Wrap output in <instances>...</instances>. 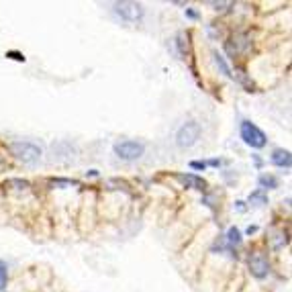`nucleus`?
Listing matches in <instances>:
<instances>
[{
    "mask_svg": "<svg viewBox=\"0 0 292 292\" xmlns=\"http://www.w3.org/2000/svg\"><path fill=\"white\" fill-rule=\"evenodd\" d=\"M258 231V227H247V233H249V235H251V233H256Z\"/></svg>",
    "mask_w": 292,
    "mask_h": 292,
    "instance_id": "obj_16",
    "label": "nucleus"
},
{
    "mask_svg": "<svg viewBox=\"0 0 292 292\" xmlns=\"http://www.w3.org/2000/svg\"><path fill=\"white\" fill-rule=\"evenodd\" d=\"M8 55H10V57H12V60H18V62H23V60H25V57H23V55H21V53H16V51H10V53H8Z\"/></svg>",
    "mask_w": 292,
    "mask_h": 292,
    "instance_id": "obj_14",
    "label": "nucleus"
},
{
    "mask_svg": "<svg viewBox=\"0 0 292 292\" xmlns=\"http://www.w3.org/2000/svg\"><path fill=\"white\" fill-rule=\"evenodd\" d=\"M186 16H190V18H198V12H194V10L186 8Z\"/></svg>",
    "mask_w": 292,
    "mask_h": 292,
    "instance_id": "obj_15",
    "label": "nucleus"
},
{
    "mask_svg": "<svg viewBox=\"0 0 292 292\" xmlns=\"http://www.w3.org/2000/svg\"><path fill=\"white\" fill-rule=\"evenodd\" d=\"M215 64L221 68V72H223L227 78H233V74H231V68H229V64L225 62V55H221L219 51H215Z\"/></svg>",
    "mask_w": 292,
    "mask_h": 292,
    "instance_id": "obj_8",
    "label": "nucleus"
},
{
    "mask_svg": "<svg viewBox=\"0 0 292 292\" xmlns=\"http://www.w3.org/2000/svg\"><path fill=\"white\" fill-rule=\"evenodd\" d=\"M190 168L192 170H206V164L204 162H190Z\"/></svg>",
    "mask_w": 292,
    "mask_h": 292,
    "instance_id": "obj_13",
    "label": "nucleus"
},
{
    "mask_svg": "<svg viewBox=\"0 0 292 292\" xmlns=\"http://www.w3.org/2000/svg\"><path fill=\"white\" fill-rule=\"evenodd\" d=\"M114 12L119 14L123 21H127V23H137V21H141L143 14H145L143 6H141L139 2H131V0L116 2V4H114Z\"/></svg>",
    "mask_w": 292,
    "mask_h": 292,
    "instance_id": "obj_5",
    "label": "nucleus"
},
{
    "mask_svg": "<svg viewBox=\"0 0 292 292\" xmlns=\"http://www.w3.org/2000/svg\"><path fill=\"white\" fill-rule=\"evenodd\" d=\"M2 164H4V160H2V158H0V166H2Z\"/></svg>",
    "mask_w": 292,
    "mask_h": 292,
    "instance_id": "obj_17",
    "label": "nucleus"
},
{
    "mask_svg": "<svg viewBox=\"0 0 292 292\" xmlns=\"http://www.w3.org/2000/svg\"><path fill=\"white\" fill-rule=\"evenodd\" d=\"M272 164L278 168H290L292 166V158L288 149H274L272 151Z\"/></svg>",
    "mask_w": 292,
    "mask_h": 292,
    "instance_id": "obj_7",
    "label": "nucleus"
},
{
    "mask_svg": "<svg viewBox=\"0 0 292 292\" xmlns=\"http://www.w3.org/2000/svg\"><path fill=\"white\" fill-rule=\"evenodd\" d=\"M227 241H229V245H239L241 243V233H239L237 227H231L227 231Z\"/></svg>",
    "mask_w": 292,
    "mask_h": 292,
    "instance_id": "obj_9",
    "label": "nucleus"
},
{
    "mask_svg": "<svg viewBox=\"0 0 292 292\" xmlns=\"http://www.w3.org/2000/svg\"><path fill=\"white\" fill-rule=\"evenodd\" d=\"M200 133H202V129H200V125L196 121L184 123L178 129V133H176V143H178V147H192L194 143L200 139Z\"/></svg>",
    "mask_w": 292,
    "mask_h": 292,
    "instance_id": "obj_3",
    "label": "nucleus"
},
{
    "mask_svg": "<svg viewBox=\"0 0 292 292\" xmlns=\"http://www.w3.org/2000/svg\"><path fill=\"white\" fill-rule=\"evenodd\" d=\"M260 186L262 188H276L278 180L274 176H270V174H262V176H260Z\"/></svg>",
    "mask_w": 292,
    "mask_h": 292,
    "instance_id": "obj_10",
    "label": "nucleus"
},
{
    "mask_svg": "<svg viewBox=\"0 0 292 292\" xmlns=\"http://www.w3.org/2000/svg\"><path fill=\"white\" fill-rule=\"evenodd\" d=\"M145 153V145L139 141H119L114 145V155L125 162H135Z\"/></svg>",
    "mask_w": 292,
    "mask_h": 292,
    "instance_id": "obj_4",
    "label": "nucleus"
},
{
    "mask_svg": "<svg viewBox=\"0 0 292 292\" xmlns=\"http://www.w3.org/2000/svg\"><path fill=\"white\" fill-rule=\"evenodd\" d=\"M239 135H241L243 143L249 145V147H254V149H262V147H266V143H268L266 133H264L258 125L249 123V121H241V125H239Z\"/></svg>",
    "mask_w": 292,
    "mask_h": 292,
    "instance_id": "obj_1",
    "label": "nucleus"
},
{
    "mask_svg": "<svg viewBox=\"0 0 292 292\" xmlns=\"http://www.w3.org/2000/svg\"><path fill=\"white\" fill-rule=\"evenodd\" d=\"M249 200H251V202H260V204H266V202H268V198L264 196V194H262L260 190L251 194V196H249Z\"/></svg>",
    "mask_w": 292,
    "mask_h": 292,
    "instance_id": "obj_12",
    "label": "nucleus"
},
{
    "mask_svg": "<svg viewBox=\"0 0 292 292\" xmlns=\"http://www.w3.org/2000/svg\"><path fill=\"white\" fill-rule=\"evenodd\" d=\"M249 272H251V274H254L258 280H264V278L270 274V264H268L266 256H262V254L249 256Z\"/></svg>",
    "mask_w": 292,
    "mask_h": 292,
    "instance_id": "obj_6",
    "label": "nucleus"
},
{
    "mask_svg": "<svg viewBox=\"0 0 292 292\" xmlns=\"http://www.w3.org/2000/svg\"><path fill=\"white\" fill-rule=\"evenodd\" d=\"M10 153L23 164H35L41 160V147L31 141H14L10 143Z\"/></svg>",
    "mask_w": 292,
    "mask_h": 292,
    "instance_id": "obj_2",
    "label": "nucleus"
},
{
    "mask_svg": "<svg viewBox=\"0 0 292 292\" xmlns=\"http://www.w3.org/2000/svg\"><path fill=\"white\" fill-rule=\"evenodd\" d=\"M6 280H8V266L0 260V292L6 288Z\"/></svg>",
    "mask_w": 292,
    "mask_h": 292,
    "instance_id": "obj_11",
    "label": "nucleus"
}]
</instances>
